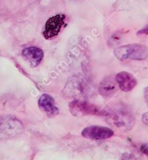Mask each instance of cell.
Segmentation results:
<instances>
[{"instance_id": "4", "label": "cell", "mask_w": 148, "mask_h": 160, "mask_svg": "<svg viewBox=\"0 0 148 160\" xmlns=\"http://www.w3.org/2000/svg\"><path fill=\"white\" fill-rule=\"evenodd\" d=\"M69 111L72 115L75 117H83L86 115H96L100 114V109L98 106L91 104L89 101H82L79 99H74L69 105Z\"/></svg>"}, {"instance_id": "14", "label": "cell", "mask_w": 148, "mask_h": 160, "mask_svg": "<svg viewBox=\"0 0 148 160\" xmlns=\"http://www.w3.org/2000/svg\"><path fill=\"white\" fill-rule=\"evenodd\" d=\"M144 96H145V103L148 106V87L145 89L144 92Z\"/></svg>"}, {"instance_id": "10", "label": "cell", "mask_w": 148, "mask_h": 160, "mask_svg": "<svg viewBox=\"0 0 148 160\" xmlns=\"http://www.w3.org/2000/svg\"><path fill=\"white\" fill-rule=\"evenodd\" d=\"M118 88L115 77H107L100 83L99 93L105 98H109L117 93Z\"/></svg>"}, {"instance_id": "3", "label": "cell", "mask_w": 148, "mask_h": 160, "mask_svg": "<svg viewBox=\"0 0 148 160\" xmlns=\"http://www.w3.org/2000/svg\"><path fill=\"white\" fill-rule=\"evenodd\" d=\"M23 132V123L14 116H0V138L16 137Z\"/></svg>"}, {"instance_id": "2", "label": "cell", "mask_w": 148, "mask_h": 160, "mask_svg": "<svg viewBox=\"0 0 148 160\" xmlns=\"http://www.w3.org/2000/svg\"><path fill=\"white\" fill-rule=\"evenodd\" d=\"M115 56L120 61L145 60L148 56V48L145 45L134 43L120 46L115 49Z\"/></svg>"}, {"instance_id": "1", "label": "cell", "mask_w": 148, "mask_h": 160, "mask_svg": "<svg viewBox=\"0 0 148 160\" xmlns=\"http://www.w3.org/2000/svg\"><path fill=\"white\" fill-rule=\"evenodd\" d=\"M99 115L104 117L107 122L118 128L131 129L135 122V118L131 111L121 104L106 106L100 110Z\"/></svg>"}, {"instance_id": "7", "label": "cell", "mask_w": 148, "mask_h": 160, "mask_svg": "<svg viewBox=\"0 0 148 160\" xmlns=\"http://www.w3.org/2000/svg\"><path fill=\"white\" fill-rule=\"evenodd\" d=\"M22 56L26 61H28L31 67L35 68L41 63L44 56V53L40 48L31 46L23 49Z\"/></svg>"}, {"instance_id": "12", "label": "cell", "mask_w": 148, "mask_h": 160, "mask_svg": "<svg viewBox=\"0 0 148 160\" xmlns=\"http://www.w3.org/2000/svg\"><path fill=\"white\" fill-rule=\"evenodd\" d=\"M142 121L144 123L145 126L148 127V112H145L143 116H142Z\"/></svg>"}, {"instance_id": "13", "label": "cell", "mask_w": 148, "mask_h": 160, "mask_svg": "<svg viewBox=\"0 0 148 160\" xmlns=\"http://www.w3.org/2000/svg\"><path fill=\"white\" fill-rule=\"evenodd\" d=\"M140 151L142 152L148 156V145H143L140 147Z\"/></svg>"}, {"instance_id": "8", "label": "cell", "mask_w": 148, "mask_h": 160, "mask_svg": "<svg viewBox=\"0 0 148 160\" xmlns=\"http://www.w3.org/2000/svg\"><path fill=\"white\" fill-rule=\"evenodd\" d=\"M115 80L119 86V88L123 92H129L137 85V81L135 77L126 71L118 73L115 75Z\"/></svg>"}, {"instance_id": "6", "label": "cell", "mask_w": 148, "mask_h": 160, "mask_svg": "<svg viewBox=\"0 0 148 160\" xmlns=\"http://www.w3.org/2000/svg\"><path fill=\"white\" fill-rule=\"evenodd\" d=\"M114 131L106 127L100 126H90L84 128L82 132V135L86 138L93 140H102L111 138L114 136Z\"/></svg>"}, {"instance_id": "9", "label": "cell", "mask_w": 148, "mask_h": 160, "mask_svg": "<svg viewBox=\"0 0 148 160\" xmlns=\"http://www.w3.org/2000/svg\"><path fill=\"white\" fill-rule=\"evenodd\" d=\"M38 106L43 112L49 117H54L59 113V109L55 103V100L48 94H43L38 100Z\"/></svg>"}, {"instance_id": "11", "label": "cell", "mask_w": 148, "mask_h": 160, "mask_svg": "<svg viewBox=\"0 0 148 160\" xmlns=\"http://www.w3.org/2000/svg\"><path fill=\"white\" fill-rule=\"evenodd\" d=\"M144 35H148V25L145 26L143 29H141L137 32V36H144Z\"/></svg>"}, {"instance_id": "5", "label": "cell", "mask_w": 148, "mask_h": 160, "mask_svg": "<svg viewBox=\"0 0 148 160\" xmlns=\"http://www.w3.org/2000/svg\"><path fill=\"white\" fill-rule=\"evenodd\" d=\"M66 16L64 14H57L49 18L44 25L43 36L45 39H52L58 36L63 27L65 26Z\"/></svg>"}]
</instances>
